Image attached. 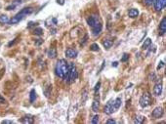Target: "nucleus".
Here are the masks:
<instances>
[{
  "label": "nucleus",
  "instance_id": "nucleus-1",
  "mask_svg": "<svg viewBox=\"0 0 166 124\" xmlns=\"http://www.w3.org/2000/svg\"><path fill=\"white\" fill-rule=\"evenodd\" d=\"M55 71H56V74L61 77V78H64L68 81V77H69V71H70V66L68 65L67 61L62 59L60 60L57 65H56V68H55Z\"/></svg>",
  "mask_w": 166,
  "mask_h": 124
},
{
  "label": "nucleus",
  "instance_id": "nucleus-2",
  "mask_svg": "<svg viewBox=\"0 0 166 124\" xmlns=\"http://www.w3.org/2000/svg\"><path fill=\"white\" fill-rule=\"evenodd\" d=\"M152 104V96L149 92H145L140 99V106L142 108H147Z\"/></svg>",
  "mask_w": 166,
  "mask_h": 124
},
{
  "label": "nucleus",
  "instance_id": "nucleus-3",
  "mask_svg": "<svg viewBox=\"0 0 166 124\" xmlns=\"http://www.w3.org/2000/svg\"><path fill=\"white\" fill-rule=\"evenodd\" d=\"M77 77V71L74 64L70 65V71H69V77H68V82H71Z\"/></svg>",
  "mask_w": 166,
  "mask_h": 124
},
{
  "label": "nucleus",
  "instance_id": "nucleus-4",
  "mask_svg": "<svg viewBox=\"0 0 166 124\" xmlns=\"http://www.w3.org/2000/svg\"><path fill=\"white\" fill-rule=\"evenodd\" d=\"M100 23H101V22H100V20H99V18H98L97 16H91V17H89V18L87 19V23H88V25L91 26V27L96 26V25L99 24Z\"/></svg>",
  "mask_w": 166,
  "mask_h": 124
},
{
  "label": "nucleus",
  "instance_id": "nucleus-5",
  "mask_svg": "<svg viewBox=\"0 0 166 124\" xmlns=\"http://www.w3.org/2000/svg\"><path fill=\"white\" fill-rule=\"evenodd\" d=\"M154 9L159 12L161 11L163 8H165V5H166V0H155L154 1Z\"/></svg>",
  "mask_w": 166,
  "mask_h": 124
},
{
  "label": "nucleus",
  "instance_id": "nucleus-6",
  "mask_svg": "<svg viewBox=\"0 0 166 124\" xmlns=\"http://www.w3.org/2000/svg\"><path fill=\"white\" fill-rule=\"evenodd\" d=\"M162 114H163V109L160 108V107L155 108V109L153 111V113H152L153 117H154V118H160V117L162 116Z\"/></svg>",
  "mask_w": 166,
  "mask_h": 124
},
{
  "label": "nucleus",
  "instance_id": "nucleus-7",
  "mask_svg": "<svg viewBox=\"0 0 166 124\" xmlns=\"http://www.w3.org/2000/svg\"><path fill=\"white\" fill-rule=\"evenodd\" d=\"M31 13H33V8L32 7H25V8H24L22 11H20L18 14L19 15H21L22 17H25V16H27V15H30Z\"/></svg>",
  "mask_w": 166,
  "mask_h": 124
},
{
  "label": "nucleus",
  "instance_id": "nucleus-8",
  "mask_svg": "<svg viewBox=\"0 0 166 124\" xmlns=\"http://www.w3.org/2000/svg\"><path fill=\"white\" fill-rule=\"evenodd\" d=\"M112 101H110V102H108L107 103V105L105 107V110H104V112H105V113L106 114H111L113 112H114V110H113V106H112Z\"/></svg>",
  "mask_w": 166,
  "mask_h": 124
},
{
  "label": "nucleus",
  "instance_id": "nucleus-9",
  "mask_svg": "<svg viewBox=\"0 0 166 124\" xmlns=\"http://www.w3.org/2000/svg\"><path fill=\"white\" fill-rule=\"evenodd\" d=\"M159 34H161V35H163V34H165L166 32V18H162V20H161V22H160V24H159Z\"/></svg>",
  "mask_w": 166,
  "mask_h": 124
},
{
  "label": "nucleus",
  "instance_id": "nucleus-10",
  "mask_svg": "<svg viewBox=\"0 0 166 124\" xmlns=\"http://www.w3.org/2000/svg\"><path fill=\"white\" fill-rule=\"evenodd\" d=\"M23 19H24V17H22L21 15L17 14V15L14 16L11 20H9V23H10V24H16V23H20V21H22Z\"/></svg>",
  "mask_w": 166,
  "mask_h": 124
},
{
  "label": "nucleus",
  "instance_id": "nucleus-11",
  "mask_svg": "<svg viewBox=\"0 0 166 124\" xmlns=\"http://www.w3.org/2000/svg\"><path fill=\"white\" fill-rule=\"evenodd\" d=\"M161 93H162V85H161V83L159 82V83H156V84L154 85V94L155 96H160Z\"/></svg>",
  "mask_w": 166,
  "mask_h": 124
},
{
  "label": "nucleus",
  "instance_id": "nucleus-12",
  "mask_svg": "<svg viewBox=\"0 0 166 124\" xmlns=\"http://www.w3.org/2000/svg\"><path fill=\"white\" fill-rule=\"evenodd\" d=\"M23 123H25V124H31L33 123V121H34V118H33V116L32 115H30V114H27V115H24L23 118H22V120H21Z\"/></svg>",
  "mask_w": 166,
  "mask_h": 124
},
{
  "label": "nucleus",
  "instance_id": "nucleus-13",
  "mask_svg": "<svg viewBox=\"0 0 166 124\" xmlns=\"http://www.w3.org/2000/svg\"><path fill=\"white\" fill-rule=\"evenodd\" d=\"M101 31H102V23H101L99 24H97L96 26L92 27V32H93V35H95V36L99 35L101 33Z\"/></svg>",
  "mask_w": 166,
  "mask_h": 124
},
{
  "label": "nucleus",
  "instance_id": "nucleus-14",
  "mask_svg": "<svg viewBox=\"0 0 166 124\" xmlns=\"http://www.w3.org/2000/svg\"><path fill=\"white\" fill-rule=\"evenodd\" d=\"M76 55H77V52H76L75 50L71 49V48H70V49H68V50L66 51V56H67L68 58H75Z\"/></svg>",
  "mask_w": 166,
  "mask_h": 124
},
{
  "label": "nucleus",
  "instance_id": "nucleus-15",
  "mask_svg": "<svg viewBox=\"0 0 166 124\" xmlns=\"http://www.w3.org/2000/svg\"><path fill=\"white\" fill-rule=\"evenodd\" d=\"M112 106H113V110H114V112H115V111H117V110L120 108V106H121V99H120V98H116V99L113 101Z\"/></svg>",
  "mask_w": 166,
  "mask_h": 124
},
{
  "label": "nucleus",
  "instance_id": "nucleus-16",
  "mask_svg": "<svg viewBox=\"0 0 166 124\" xmlns=\"http://www.w3.org/2000/svg\"><path fill=\"white\" fill-rule=\"evenodd\" d=\"M128 15H129L130 18H133V19H134V18H137L138 15H139V11H138L137 9H135V8H132V9L129 10Z\"/></svg>",
  "mask_w": 166,
  "mask_h": 124
},
{
  "label": "nucleus",
  "instance_id": "nucleus-17",
  "mask_svg": "<svg viewBox=\"0 0 166 124\" xmlns=\"http://www.w3.org/2000/svg\"><path fill=\"white\" fill-rule=\"evenodd\" d=\"M99 106H100V102H99V100L95 99V100L93 101V105H92V111H93L94 113H97V112L99 111Z\"/></svg>",
  "mask_w": 166,
  "mask_h": 124
},
{
  "label": "nucleus",
  "instance_id": "nucleus-18",
  "mask_svg": "<svg viewBox=\"0 0 166 124\" xmlns=\"http://www.w3.org/2000/svg\"><path fill=\"white\" fill-rule=\"evenodd\" d=\"M56 56H57V51H56V49H55V48L49 49V51H48V57H49L50 59H54V58H56Z\"/></svg>",
  "mask_w": 166,
  "mask_h": 124
},
{
  "label": "nucleus",
  "instance_id": "nucleus-19",
  "mask_svg": "<svg viewBox=\"0 0 166 124\" xmlns=\"http://www.w3.org/2000/svg\"><path fill=\"white\" fill-rule=\"evenodd\" d=\"M144 120H145V116H143V115H138V116H136V118H135V120H134V123L142 124L144 122Z\"/></svg>",
  "mask_w": 166,
  "mask_h": 124
},
{
  "label": "nucleus",
  "instance_id": "nucleus-20",
  "mask_svg": "<svg viewBox=\"0 0 166 124\" xmlns=\"http://www.w3.org/2000/svg\"><path fill=\"white\" fill-rule=\"evenodd\" d=\"M111 46H112V41H111V40L106 39V40L104 41V47H105L106 49H109Z\"/></svg>",
  "mask_w": 166,
  "mask_h": 124
},
{
  "label": "nucleus",
  "instance_id": "nucleus-21",
  "mask_svg": "<svg viewBox=\"0 0 166 124\" xmlns=\"http://www.w3.org/2000/svg\"><path fill=\"white\" fill-rule=\"evenodd\" d=\"M151 44H152V40H151V38H147V39L145 40L144 44H143V49H148V48L151 46Z\"/></svg>",
  "mask_w": 166,
  "mask_h": 124
},
{
  "label": "nucleus",
  "instance_id": "nucleus-22",
  "mask_svg": "<svg viewBox=\"0 0 166 124\" xmlns=\"http://www.w3.org/2000/svg\"><path fill=\"white\" fill-rule=\"evenodd\" d=\"M9 23V18L6 15H2L0 16V23Z\"/></svg>",
  "mask_w": 166,
  "mask_h": 124
},
{
  "label": "nucleus",
  "instance_id": "nucleus-23",
  "mask_svg": "<svg viewBox=\"0 0 166 124\" xmlns=\"http://www.w3.org/2000/svg\"><path fill=\"white\" fill-rule=\"evenodd\" d=\"M35 99H36V92H35L34 89H32V90L30 91V99H29L30 103H33V102L35 101Z\"/></svg>",
  "mask_w": 166,
  "mask_h": 124
},
{
  "label": "nucleus",
  "instance_id": "nucleus-24",
  "mask_svg": "<svg viewBox=\"0 0 166 124\" xmlns=\"http://www.w3.org/2000/svg\"><path fill=\"white\" fill-rule=\"evenodd\" d=\"M33 33L35 35H42L43 34V29L41 27H36L34 30H33Z\"/></svg>",
  "mask_w": 166,
  "mask_h": 124
},
{
  "label": "nucleus",
  "instance_id": "nucleus-25",
  "mask_svg": "<svg viewBox=\"0 0 166 124\" xmlns=\"http://www.w3.org/2000/svg\"><path fill=\"white\" fill-rule=\"evenodd\" d=\"M99 45L98 44H96V43H93L92 45H91V50L92 51H99Z\"/></svg>",
  "mask_w": 166,
  "mask_h": 124
},
{
  "label": "nucleus",
  "instance_id": "nucleus-26",
  "mask_svg": "<svg viewBox=\"0 0 166 124\" xmlns=\"http://www.w3.org/2000/svg\"><path fill=\"white\" fill-rule=\"evenodd\" d=\"M154 1H155V0H144L145 4H146L147 6H152V5L154 3Z\"/></svg>",
  "mask_w": 166,
  "mask_h": 124
},
{
  "label": "nucleus",
  "instance_id": "nucleus-27",
  "mask_svg": "<svg viewBox=\"0 0 166 124\" xmlns=\"http://www.w3.org/2000/svg\"><path fill=\"white\" fill-rule=\"evenodd\" d=\"M92 124H97L99 122V115H95L93 118H92Z\"/></svg>",
  "mask_w": 166,
  "mask_h": 124
},
{
  "label": "nucleus",
  "instance_id": "nucleus-28",
  "mask_svg": "<svg viewBox=\"0 0 166 124\" xmlns=\"http://www.w3.org/2000/svg\"><path fill=\"white\" fill-rule=\"evenodd\" d=\"M128 59H129V55L128 54H124L122 56V58H121V62H126Z\"/></svg>",
  "mask_w": 166,
  "mask_h": 124
},
{
  "label": "nucleus",
  "instance_id": "nucleus-29",
  "mask_svg": "<svg viewBox=\"0 0 166 124\" xmlns=\"http://www.w3.org/2000/svg\"><path fill=\"white\" fill-rule=\"evenodd\" d=\"M15 8H16V5H15V4H13V5H11V6H8V7L6 8V10L10 11V10H14Z\"/></svg>",
  "mask_w": 166,
  "mask_h": 124
},
{
  "label": "nucleus",
  "instance_id": "nucleus-30",
  "mask_svg": "<svg viewBox=\"0 0 166 124\" xmlns=\"http://www.w3.org/2000/svg\"><path fill=\"white\" fill-rule=\"evenodd\" d=\"M82 96H83L82 101H83V102H85V101H86V99H87V91H86V90H85V91L83 92Z\"/></svg>",
  "mask_w": 166,
  "mask_h": 124
},
{
  "label": "nucleus",
  "instance_id": "nucleus-31",
  "mask_svg": "<svg viewBox=\"0 0 166 124\" xmlns=\"http://www.w3.org/2000/svg\"><path fill=\"white\" fill-rule=\"evenodd\" d=\"M100 86H101V83H100V82H98V83L96 84V86H95V92H97V91L100 89Z\"/></svg>",
  "mask_w": 166,
  "mask_h": 124
},
{
  "label": "nucleus",
  "instance_id": "nucleus-32",
  "mask_svg": "<svg viewBox=\"0 0 166 124\" xmlns=\"http://www.w3.org/2000/svg\"><path fill=\"white\" fill-rule=\"evenodd\" d=\"M115 123V120L114 119H108L107 120V124H114Z\"/></svg>",
  "mask_w": 166,
  "mask_h": 124
},
{
  "label": "nucleus",
  "instance_id": "nucleus-33",
  "mask_svg": "<svg viewBox=\"0 0 166 124\" xmlns=\"http://www.w3.org/2000/svg\"><path fill=\"white\" fill-rule=\"evenodd\" d=\"M1 123L2 124H12L13 123V121H11V120H3Z\"/></svg>",
  "mask_w": 166,
  "mask_h": 124
},
{
  "label": "nucleus",
  "instance_id": "nucleus-34",
  "mask_svg": "<svg viewBox=\"0 0 166 124\" xmlns=\"http://www.w3.org/2000/svg\"><path fill=\"white\" fill-rule=\"evenodd\" d=\"M163 66H164V63H163V62H160V63H159V65H158V67H157V69L162 68H163Z\"/></svg>",
  "mask_w": 166,
  "mask_h": 124
},
{
  "label": "nucleus",
  "instance_id": "nucleus-35",
  "mask_svg": "<svg viewBox=\"0 0 166 124\" xmlns=\"http://www.w3.org/2000/svg\"><path fill=\"white\" fill-rule=\"evenodd\" d=\"M87 38H88V36H87V35H85V37H84L82 40H81V44H83V45L85 44V42L87 41Z\"/></svg>",
  "mask_w": 166,
  "mask_h": 124
},
{
  "label": "nucleus",
  "instance_id": "nucleus-36",
  "mask_svg": "<svg viewBox=\"0 0 166 124\" xmlns=\"http://www.w3.org/2000/svg\"><path fill=\"white\" fill-rule=\"evenodd\" d=\"M17 40H18V38H16V39H15L14 41H12V42H10V43L8 44V46H12V45H14V44H15V43L17 42Z\"/></svg>",
  "mask_w": 166,
  "mask_h": 124
},
{
  "label": "nucleus",
  "instance_id": "nucleus-37",
  "mask_svg": "<svg viewBox=\"0 0 166 124\" xmlns=\"http://www.w3.org/2000/svg\"><path fill=\"white\" fill-rule=\"evenodd\" d=\"M57 2H58V4H60V5H64V4H65V0H57Z\"/></svg>",
  "mask_w": 166,
  "mask_h": 124
},
{
  "label": "nucleus",
  "instance_id": "nucleus-38",
  "mask_svg": "<svg viewBox=\"0 0 166 124\" xmlns=\"http://www.w3.org/2000/svg\"><path fill=\"white\" fill-rule=\"evenodd\" d=\"M42 42H43V40H41V39H37V41H36V43H35V44H36V45H40Z\"/></svg>",
  "mask_w": 166,
  "mask_h": 124
},
{
  "label": "nucleus",
  "instance_id": "nucleus-39",
  "mask_svg": "<svg viewBox=\"0 0 166 124\" xmlns=\"http://www.w3.org/2000/svg\"><path fill=\"white\" fill-rule=\"evenodd\" d=\"M34 24H35V23H34L33 22H30V23H28V25H27V27H31V26H33Z\"/></svg>",
  "mask_w": 166,
  "mask_h": 124
},
{
  "label": "nucleus",
  "instance_id": "nucleus-40",
  "mask_svg": "<svg viewBox=\"0 0 166 124\" xmlns=\"http://www.w3.org/2000/svg\"><path fill=\"white\" fill-rule=\"evenodd\" d=\"M117 66H118V63H117V62L112 63V67H117Z\"/></svg>",
  "mask_w": 166,
  "mask_h": 124
}]
</instances>
